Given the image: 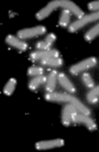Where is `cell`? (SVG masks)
Returning <instances> with one entry per match:
<instances>
[{
  "label": "cell",
  "instance_id": "cell-19",
  "mask_svg": "<svg viewBox=\"0 0 99 152\" xmlns=\"http://www.w3.org/2000/svg\"><path fill=\"white\" fill-rule=\"evenodd\" d=\"M69 19H71V11L64 9L63 12L61 13V18H60V26H61V27H66L69 22Z\"/></svg>",
  "mask_w": 99,
  "mask_h": 152
},
{
  "label": "cell",
  "instance_id": "cell-10",
  "mask_svg": "<svg viewBox=\"0 0 99 152\" xmlns=\"http://www.w3.org/2000/svg\"><path fill=\"white\" fill-rule=\"evenodd\" d=\"M45 99L49 102H71L72 96L68 94H63V93H53L51 91L45 95Z\"/></svg>",
  "mask_w": 99,
  "mask_h": 152
},
{
  "label": "cell",
  "instance_id": "cell-8",
  "mask_svg": "<svg viewBox=\"0 0 99 152\" xmlns=\"http://www.w3.org/2000/svg\"><path fill=\"white\" fill-rule=\"evenodd\" d=\"M57 8H60V4H58V0H55V1H51L49 2V4L46 6L45 8H43L41 9L40 11L36 13V19L38 20H43L45 19L46 17H49L52 12L57 9Z\"/></svg>",
  "mask_w": 99,
  "mask_h": 152
},
{
  "label": "cell",
  "instance_id": "cell-5",
  "mask_svg": "<svg viewBox=\"0 0 99 152\" xmlns=\"http://www.w3.org/2000/svg\"><path fill=\"white\" fill-rule=\"evenodd\" d=\"M60 53L56 50H46V51H36L30 55L31 61H38V60H45L50 57H58Z\"/></svg>",
  "mask_w": 99,
  "mask_h": 152
},
{
  "label": "cell",
  "instance_id": "cell-14",
  "mask_svg": "<svg viewBox=\"0 0 99 152\" xmlns=\"http://www.w3.org/2000/svg\"><path fill=\"white\" fill-rule=\"evenodd\" d=\"M56 77H57V73L55 71L50 73L49 77H47V82H46V91H49V93L54 91L55 85H56Z\"/></svg>",
  "mask_w": 99,
  "mask_h": 152
},
{
  "label": "cell",
  "instance_id": "cell-20",
  "mask_svg": "<svg viewBox=\"0 0 99 152\" xmlns=\"http://www.w3.org/2000/svg\"><path fill=\"white\" fill-rule=\"evenodd\" d=\"M44 72L42 67H38V66H32L28 69V75L30 76H41Z\"/></svg>",
  "mask_w": 99,
  "mask_h": 152
},
{
  "label": "cell",
  "instance_id": "cell-17",
  "mask_svg": "<svg viewBox=\"0 0 99 152\" xmlns=\"http://www.w3.org/2000/svg\"><path fill=\"white\" fill-rule=\"evenodd\" d=\"M15 86H17V80L15 78H11V80H8L7 85L4 86V94L7 96H10L12 95V93L15 91Z\"/></svg>",
  "mask_w": 99,
  "mask_h": 152
},
{
  "label": "cell",
  "instance_id": "cell-22",
  "mask_svg": "<svg viewBox=\"0 0 99 152\" xmlns=\"http://www.w3.org/2000/svg\"><path fill=\"white\" fill-rule=\"evenodd\" d=\"M88 9L92 11H99V1H92L88 4Z\"/></svg>",
  "mask_w": 99,
  "mask_h": 152
},
{
  "label": "cell",
  "instance_id": "cell-7",
  "mask_svg": "<svg viewBox=\"0 0 99 152\" xmlns=\"http://www.w3.org/2000/svg\"><path fill=\"white\" fill-rule=\"evenodd\" d=\"M58 4H60V7L71 11V13L75 15L76 17H78L79 19H82V18L84 17V12L82 11L79 8L77 7L74 2H72V1H68V0H58Z\"/></svg>",
  "mask_w": 99,
  "mask_h": 152
},
{
  "label": "cell",
  "instance_id": "cell-21",
  "mask_svg": "<svg viewBox=\"0 0 99 152\" xmlns=\"http://www.w3.org/2000/svg\"><path fill=\"white\" fill-rule=\"evenodd\" d=\"M83 82L85 83V85L89 88H94L95 87V83H94V80L92 78V76L88 75V74H84L83 75Z\"/></svg>",
  "mask_w": 99,
  "mask_h": 152
},
{
  "label": "cell",
  "instance_id": "cell-4",
  "mask_svg": "<svg viewBox=\"0 0 99 152\" xmlns=\"http://www.w3.org/2000/svg\"><path fill=\"white\" fill-rule=\"evenodd\" d=\"M72 121H75V122H83L85 125L87 126V128L89 130H94L97 129V127H96V124L94 122V120H92L90 118L88 117L87 115H84V114H79V113H77L75 111L72 116Z\"/></svg>",
  "mask_w": 99,
  "mask_h": 152
},
{
  "label": "cell",
  "instance_id": "cell-6",
  "mask_svg": "<svg viewBox=\"0 0 99 152\" xmlns=\"http://www.w3.org/2000/svg\"><path fill=\"white\" fill-rule=\"evenodd\" d=\"M64 145V140L62 139H55V140H47V141H40L36 142L35 148L38 150H50V149L60 148Z\"/></svg>",
  "mask_w": 99,
  "mask_h": 152
},
{
  "label": "cell",
  "instance_id": "cell-11",
  "mask_svg": "<svg viewBox=\"0 0 99 152\" xmlns=\"http://www.w3.org/2000/svg\"><path fill=\"white\" fill-rule=\"evenodd\" d=\"M6 41H7L8 44H10L11 46L15 48V49L18 50H21V51H25L28 50V44L25 42L21 41L20 39L15 38L13 35H8L7 39H6Z\"/></svg>",
  "mask_w": 99,
  "mask_h": 152
},
{
  "label": "cell",
  "instance_id": "cell-2",
  "mask_svg": "<svg viewBox=\"0 0 99 152\" xmlns=\"http://www.w3.org/2000/svg\"><path fill=\"white\" fill-rule=\"evenodd\" d=\"M46 32L45 27L43 26H38L34 28H30V29H23L18 32V37L20 40H24V39H30L34 38L38 35H42Z\"/></svg>",
  "mask_w": 99,
  "mask_h": 152
},
{
  "label": "cell",
  "instance_id": "cell-3",
  "mask_svg": "<svg viewBox=\"0 0 99 152\" xmlns=\"http://www.w3.org/2000/svg\"><path fill=\"white\" fill-rule=\"evenodd\" d=\"M96 64H97V58L96 57H90V58H87L85 61L80 62L78 64L73 65L72 67L69 69V72L72 74H78V73L83 72L85 69H88L92 67V66H95Z\"/></svg>",
  "mask_w": 99,
  "mask_h": 152
},
{
  "label": "cell",
  "instance_id": "cell-16",
  "mask_svg": "<svg viewBox=\"0 0 99 152\" xmlns=\"http://www.w3.org/2000/svg\"><path fill=\"white\" fill-rule=\"evenodd\" d=\"M45 82H47L45 76H42V75L36 76L35 78H33V80L30 82V84H29V88H30L31 91H35V89H38V88L40 87V85L44 84Z\"/></svg>",
  "mask_w": 99,
  "mask_h": 152
},
{
  "label": "cell",
  "instance_id": "cell-23",
  "mask_svg": "<svg viewBox=\"0 0 99 152\" xmlns=\"http://www.w3.org/2000/svg\"><path fill=\"white\" fill-rule=\"evenodd\" d=\"M87 99H88V102H89V103L96 104L97 102H98V96L94 95L92 93H89V94L87 95Z\"/></svg>",
  "mask_w": 99,
  "mask_h": 152
},
{
  "label": "cell",
  "instance_id": "cell-12",
  "mask_svg": "<svg viewBox=\"0 0 99 152\" xmlns=\"http://www.w3.org/2000/svg\"><path fill=\"white\" fill-rule=\"evenodd\" d=\"M57 77H58V82H60V84H61L66 91H71V93H75L76 89H75V87H74V85L71 83V80H69L64 74H58Z\"/></svg>",
  "mask_w": 99,
  "mask_h": 152
},
{
  "label": "cell",
  "instance_id": "cell-1",
  "mask_svg": "<svg viewBox=\"0 0 99 152\" xmlns=\"http://www.w3.org/2000/svg\"><path fill=\"white\" fill-rule=\"evenodd\" d=\"M99 20V11L95 12V13H92V15H84L82 19L77 20L75 22H73L69 27V32H76L78 29L83 28L84 26H86L87 23L92 22V21H97Z\"/></svg>",
  "mask_w": 99,
  "mask_h": 152
},
{
  "label": "cell",
  "instance_id": "cell-18",
  "mask_svg": "<svg viewBox=\"0 0 99 152\" xmlns=\"http://www.w3.org/2000/svg\"><path fill=\"white\" fill-rule=\"evenodd\" d=\"M97 35H99V23L96 24L95 27L92 28L90 30L88 31L87 33L85 34V39H86V41L90 42V41H92Z\"/></svg>",
  "mask_w": 99,
  "mask_h": 152
},
{
  "label": "cell",
  "instance_id": "cell-9",
  "mask_svg": "<svg viewBox=\"0 0 99 152\" xmlns=\"http://www.w3.org/2000/svg\"><path fill=\"white\" fill-rule=\"evenodd\" d=\"M77 111L75 106L73 104H68L66 105L65 108L63 109V114H62V124L64 126H69L72 122V116L73 114Z\"/></svg>",
  "mask_w": 99,
  "mask_h": 152
},
{
  "label": "cell",
  "instance_id": "cell-24",
  "mask_svg": "<svg viewBox=\"0 0 99 152\" xmlns=\"http://www.w3.org/2000/svg\"><path fill=\"white\" fill-rule=\"evenodd\" d=\"M90 93H92V94H94V95H97V96H99V86H98V87L94 88V89H92V91H90Z\"/></svg>",
  "mask_w": 99,
  "mask_h": 152
},
{
  "label": "cell",
  "instance_id": "cell-13",
  "mask_svg": "<svg viewBox=\"0 0 99 152\" xmlns=\"http://www.w3.org/2000/svg\"><path fill=\"white\" fill-rule=\"evenodd\" d=\"M71 104H73V105L75 106V108H76L77 111H78L79 114H84V115H87V116L90 115V110L88 109L87 107L84 106L78 99H76L75 97H73V96H72V99H71Z\"/></svg>",
  "mask_w": 99,
  "mask_h": 152
},
{
  "label": "cell",
  "instance_id": "cell-15",
  "mask_svg": "<svg viewBox=\"0 0 99 152\" xmlns=\"http://www.w3.org/2000/svg\"><path fill=\"white\" fill-rule=\"evenodd\" d=\"M43 65H46V66H52V67H60L63 65V61L60 57H50V58H45V60H42L41 61Z\"/></svg>",
  "mask_w": 99,
  "mask_h": 152
}]
</instances>
